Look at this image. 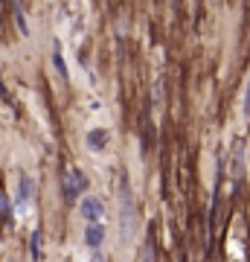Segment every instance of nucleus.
<instances>
[{"label": "nucleus", "mask_w": 250, "mask_h": 262, "mask_svg": "<svg viewBox=\"0 0 250 262\" xmlns=\"http://www.w3.org/2000/svg\"><path fill=\"white\" fill-rule=\"evenodd\" d=\"M134 230H137V207H134L128 178L122 175V181H120V233H122V242H131L134 239Z\"/></svg>", "instance_id": "1"}, {"label": "nucleus", "mask_w": 250, "mask_h": 262, "mask_svg": "<svg viewBox=\"0 0 250 262\" xmlns=\"http://www.w3.org/2000/svg\"><path fill=\"white\" fill-rule=\"evenodd\" d=\"M84 189H87V178H84L82 169H70V175H67V184H64V198L73 204L76 198L82 195Z\"/></svg>", "instance_id": "2"}, {"label": "nucleus", "mask_w": 250, "mask_h": 262, "mask_svg": "<svg viewBox=\"0 0 250 262\" xmlns=\"http://www.w3.org/2000/svg\"><path fill=\"white\" fill-rule=\"evenodd\" d=\"M79 215H82L87 225H96V222H102L105 215V207L99 198H84L82 204H79Z\"/></svg>", "instance_id": "3"}, {"label": "nucleus", "mask_w": 250, "mask_h": 262, "mask_svg": "<svg viewBox=\"0 0 250 262\" xmlns=\"http://www.w3.org/2000/svg\"><path fill=\"white\" fill-rule=\"evenodd\" d=\"M241 172H244V140H236L233 143V181H239Z\"/></svg>", "instance_id": "4"}, {"label": "nucleus", "mask_w": 250, "mask_h": 262, "mask_svg": "<svg viewBox=\"0 0 250 262\" xmlns=\"http://www.w3.org/2000/svg\"><path fill=\"white\" fill-rule=\"evenodd\" d=\"M84 242H87V248H99V245L105 242V225L102 222L87 225V230H84Z\"/></svg>", "instance_id": "5"}, {"label": "nucleus", "mask_w": 250, "mask_h": 262, "mask_svg": "<svg viewBox=\"0 0 250 262\" xmlns=\"http://www.w3.org/2000/svg\"><path fill=\"white\" fill-rule=\"evenodd\" d=\"M105 143H108V131H105V128H93V131H87V149L102 151V149H105Z\"/></svg>", "instance_id": "6"}, {"label": "nucleus", "mask_w": 250, "mask_h": 262, "mask_svg": "<svg viewBox=\"0 0 250 262\" xmlns=\"http://www.w3.org/2000/svg\"><path fill=\"white\" fill-rule=\"evenodd\" d=\"M53 67L58 70L61 79H67V64H64V58H61V47H58V41L53 44Z\"/></svg>", "instance_id": "7"}, {"label": "nucleus", "mask_w": 250, "mask_h": 262, "mask_svg": "<svg viewBox=\"0 0 250 262\" xmlns=\"http://www.w3.org/2000/svg\"><path fill=\"white\" fill-rule=\"evenodd\" d=\"M32 189H35V184H32V178H20V195H18V204H27L29 195H32Z\"/></svg>", "instance_id": "8"}, {"label": "nucleus", "mask_w": 250, "mask_h": 262, "mask_svg": "<svg viewBox=\"0 0 250 262\" xmlns=\"http://www.w3.org/2000/svg\"><path fill=\"white\" fill-rule=\"evenodd\" d=\"M29 253H32V259H41V230H32V236H29Z\"/></svg>", "instance_id": "9"}, {"label": "nucleus", "mask_w": 250, "mask_h": 262, "mask_svg": "<svg viewBox=\"0 0 250 262\" xmlns=\"http://www.w3.org/2000/svg\"><path fill=\"white\" fill-rule=\"evenodd\" d=\"M12 12H15V20H18V29L24 35H29V27H27V18H24V9H20L18 3H12Z\"/></svg>", "instance_id": "10"}, {"label": "nucleus", "mask_w": 250, "mask_h": 262, "mask_svg": "<svg viewBox=\"0 0 250 262\" xmlns=\"http://www.w3.org/2000/svg\"><path fill=\"white\" fill-rule=\"evenodd\" d=\"M140 262H154V248H151L148 242L140 248Z\"/></svg>", "instance_id": "11"}, {"label": "nucleus", "mask_w": 250, "mask_h": 262, "mask_svg": "<svg viewBox=\"0 0 250 262\" xmlns=\"http://www.w3.org/2000/svg\"><path fill=\"white\" fill-rule=\"evenodd\" d=\"M244 114H250V79H247V91H244Z\"/></svg>", "instance_id": "12"}, {"label": "nucleus", "mask_w": 250, "mask_h": 262, "mask_svg": "<svg viewBox=\"0 0 250 262\" xmlns=\"http://www.w3.org/2000/svg\"><path fill=\"white\" fill-rule=\"evenodd\" d=\"M0 213H9V201L6 198H0Z\"/></svg>", "instance_id": "13"}]
</instances>
